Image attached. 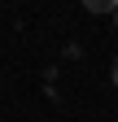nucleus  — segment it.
<instances>
[{
    "label": "nucleus",
    "instance_id": "nucleus-3",
    "mask_svg": "<svg viewBox=\"0 0 118 122\" xmlns=\"http://www.w3.org/2000/svg\"><path fill=\"white\" fill-rule=\"evenodd\" d=\"M114 26H118V9H114Z\"/></svg>",
    "mask_w": 118,
    "mask_h": 122
},
{
    "label": "nucleus",
    "instance_id": "nucleus-2",
    "mask_svg": "<svg viewBox=\"0 0 118 122\" xmlns=\"http://www.w3.org/2000/svg\"><path fill=\"white\" fill-rule=\"evenodd\" d=\"M109 83L118 87V57H114V66H109Z\"/></svg>",
    "mask_w": 118,
    "mask_h": 122
},
{
    "label": "nucleus",
    "instance_id": "nucleus-1",
    "mask_svg": "<svg viewBox=\"0 0 118 122\" xmlns=\"http://www.w3.org/2000/svg\"><path fill=\"white\" fill-rule=\"evenodd\" d=\"M83 9H87V13H114L118 0H83Z\"/></svg>",
    "mask_w": 118,
    "mask_h": 122
}]
</instances>
